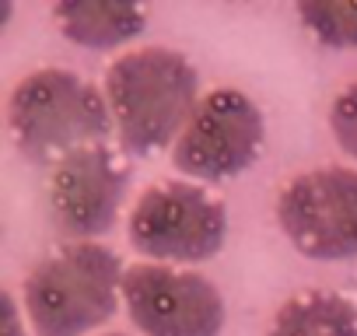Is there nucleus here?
<instances>
[{
  "mask_svg": "<svg viewBox=\"0 0 357 336\" xmlns=\"http://www.w3.org/2000/svg\"><path fill=\"white\" fill-rule=\"evenodd\" d=\"M102 91L119 147L140 158L175 147L204 98L197 67L168 46H140L116 56L105 67Z\"/></svg>",
  "mask_w": 357,
  "mask_h": 336,
  "instance_id": "1",
  "label": "nucleus"
},
{
  "mask_svg": "<svg viewBox=\"0 0 357 336\" xmlns=\"http://www.w3.org/2000/svg\"><path fill=\"white\" fill-rule=\"evenodd\" d=\"M123 259L102 242H70L46 256L22 287L36 336H91L123 305Z\"/></svg>",
  "mask_w": 357,
  "mask_h": 336,
  "instance_id": "2",
  "label": "nucleus"
},
{
  "mask_svg": "<svg viewBox=\"0 0 357 336\" xmlns=\"http://www.w3.org/2000/svg\"><path fill=\"white\" fill-rule=\"evenodd\" d=\"M8 123L18 151L50 165L81 147L105 144L116 130L105 91L67 67H39L25 74L8 98Z\"/></svg>",
  "mask_w": 357,
  "mask_h": 336,
  "instance_id": "3",
  "label": "nucleus"
},
{
  "mask_svg": "<svg viewBox=\"0 0 357 336\" xmlns=\"http://www.w3.org/2000/svg\"><path fill=\"white\" fill-rule=\"evenodd\" d=\"M126 238L147 263L190 270L225 249L228 211L193 179L151 183L130 207Z\"/></svg>",
  "mask_w": 357,
  "mask_h": 336,
  "instance_id": "4",
  "label": "nucleus"
},
{
  "mask_svg": "<svg viewBox=\"0 0 357 336\" xmlns=\"http://www.w3.org/2000/svg\"><path fill=\"white\" fill-rule=\"evenodd\" d=\"M273 214L305 259H357V168L319 165L294 176L277 193Z\"/></svg>",
  "mask_w": 357,
  "mask_h": 336,
  "instance_id": "5",
  "label": "nucleus"
},
{
  "mask_svg": "<svg viewBox=\"0 0 357 336\" xmlns=\"http://www.w3.org/2000/svg\"><path fill=\"white\" fill-rule=\"evenodd\" d=\"M266 123L259 105L238 88H214L200 98L172 147V165L193 183H228L259 158Z\"/></svg>",
  "mask_w": 357,
  "mask_h": 336,
  "instance_id": "6",
  "label": "nucleus"
},
{
  "mask_svg": "<svg viewBox=\"0 0 357 336\" xmlns=\"http://www.w3.org/2000/svg\"><path fill=\"white\" fill-rule=\"evenodd\" d=\"M123 308L144 336H221L228 308L214 280L168 263H133L123 273Z\"/></svg>",
  "mask_w": 357,
  "mask_h": 336,
  "instance_id": "7",
  "label": "nucleus"
},
{
  "mask_svg": "<svg viewBox=\"0 0 357 336\" xmlns=\"http://www.w3.org/2000/svg\"><path fill=\"white\" fill-rule=\"evenodd\" d=\"M130 168L109 144L81 147L56 165H50V214L63 235L74 242H95L105 235L126 200Z\"/></svg>",
  "mask_w": 357,
  "mask_h": 336,
  "instance_id": "8",
  "label": "nucleus"
},
{
  "mask_svg": "<svg viewBox=\"0 0 357 336\" xmlns=\"http://www.w3.org/2000/svg\"><path fill=\"white\" fill-rule=\"evenodd\" d=\"M144 4H123V0H60L53 4V22L74 46L84 49H116L137 39L147 25Z\"/></svg>",
  "mask_w": 357,
  "mask_h": 336,
  "instance_id": "9",
  "label": "nucleus"
},
{
  "mask_svg": "<svg viewBox=\"0 0 357 336\" xmlns=\"http://www.w3.org/2000/svg\"><path fill=\"white\" fill-rule=\"evenodd\" d=\"M266 336H357V305L336 291H301L273 312Z\"/></svg>",
  "mask_w": 357,
  "mask_h": 336,
  "instance_id": "10",
  "label": "nucleus"
},
{
  "mask_svg": "<svg viewBox=\"0 0 357 336\" xmlns=\"http://www.w3.org/2000/svg\"><path fill=\"white\" fill-rule=\"evenodd\" d=\"M301 25L329 49H357V0H298Z\"/></svg>",
  "mask_w": 357,
  "mask_h": 336,
  "instance_id": "11",
  "label": "nucleus"
},
{
  "mask_svg": "<svg viewBox=\"0 0 357 336\" xmlns=\"http://www.w3.org/2000/svg\"><path fill=\"white\" fill-rule=\"evenodd\" d=\"M329 133L343 154L357 158V81H350L329 102Z\"/></svg>",
  "mask_w": 357,
  "mask_h": 336,
  "instance_id": "12",
  "label": "nucleus"
},
{
  "mask_svg": "<svg viewBox=\"0 0 357 336\" xmlns=\"http://www.w3.org/2000/svg\"><path fill=\"white\" fill-rule=\"evenodd\" d=\"M0 308H4V326H0V336H29V329H25V312H22V305L15 301V294L11 291H4L0 294Z\"/></svg>",
  "mask_w": 357,
  "mask_h": 336,
  "instance_id": "13",
  "label": "nucleus"
},
{
  "mask_svg": "<svg viewBox=\"0 0 357 336\" xmlns=\"http://www.w3.org/2000/svg\"><path fill=\"white\" fill-rule=\"evenodd\" d=\"M102 336H126V333H102Z\"/></svg>",
  "mask_w": 357,
  "mask_h": 336,
  "instance_id": "14",
  "label": "nucleus"
}]
</instances>
